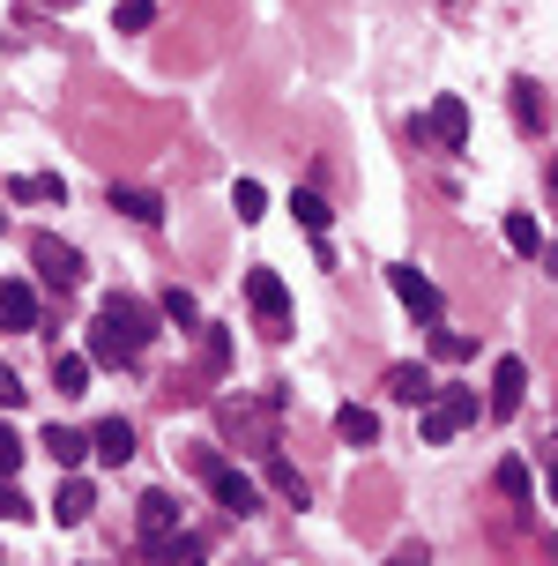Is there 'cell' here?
Wrapping results in <instances>:
<instances>
[{"label": "cell", "mask_w": 558, "mask_h": 566, "mask_svg": "<svg viewBox=\"0 0 558 566\" xmlns=\"http://www.w3.org/2000/svg\"><path fill=\"white\" fill-rule=\"evenodd\" d=\"M165 321H171V328H201L194 291H179V283H171V291H165Z\"/></svg>", "instance_id": "d4e9b609"}, {"label": "cell", "mask_w": 558, "mask_h": 566, "mask_svg": "<svg viewBox=\"0 0 558 566\" xmlns=\"http://www.w3.org/2000/svg\"><path fill=\"white\" fill-rule=\"evenodd\" d=\"M514 119H522V127H544V119H551V105L536 97V83H514Z\"/></svg>", "instance_id": "484cf974"}, {"label": "cell", "mask_w": 558, "mask_h": 566, "mask_svg": "<svg viewBox=\"0 0 558 566\" xmlns=\"http://www.w3.org/2000/svg\"><path fill=\"white\" fill-rule=\"evenodd\" d=\"M424 135L440 142V149H462L470 142V105L446 90V97H432V113H424Z\"/></svg>", "instance_id": "9c48e42d"}, {"label": "cell", "mask_w": 558, "mask_h": 566, "mask_svg": "<svg viewBox=\"0 0 558 566\" xmlns=\"http://www.w3.org/2000/svg\"><path fill=\"white\" fill-rule=\"evenodd\" d=\"M23 396H30V388H23L8 366H0V410H23Z\"/></svg>", "instance_id": "4dcf8cb0"}, {"label": "cell", "mask_w": 558, "mask_h": 566, "mask_svg": "<svg viewBox=\"0 0 558 566\" xmlns=\"http://www.w3.org/2000/svg\"><path fill=\"white\" fill-rule=\"evenodd\" d=\"M499 492H506V500H529V492H536V478H529L522 454H506V462H499Z\"/></svg>", "instance_id": "603a6c76"}, {"label": "cell", "mask_w": 558, "mask_h": 566, "mask_svg": "<svg viewBox=\"0 0 558 566\" xmlns=\"http://www.w3.org/2000/svg\"><path fill=\"white\" fill-rule=\"evenodd\" d=\"M90 507H97V492H90L83 478H60V492H53V514H60V530H75V522H90Z\"/></svg>", "instance_id": "4fadbf2b"}, {"label": "cell", "mask_w": 558, "mask_h": 566, "mask_svg": "<svg viewBox=\"0 0 558 566\" xmlns=\"http://www.w3.org/2000/svg\"><path fill=\"white\" fill-rule=\"evenodd\" d=\"M506 247H514L522 261H536V254H544V224H536L529 209H514V217H506Z\"/></svg>", "instance_id": "ac0fdd59"}, {"label": "cell", "mask_w": 558, "mask_h": 566, "mask_svg": "<svg viewBox=\"0 0 558 566\" xmlns=\"http://www.w3.org/2000/svg\"><path fill=\"white\" fill-rule=\"evenodd\" d=\"M149 23H157V0H119V8H112V30H127V38L149 30Z\"/></svg>", "instance_id": "7402d4cb"}, {"label": "cell", "mask_w": 558, "mask_h": 566, "mask_svg": "<svg viewBox=\"0 0 558 566\" xmlns=\"http://www.w3.org/2000/svg\"><path fill=\"white\" fill-rule=\"evenodd\" d=\"M291 217H298V224L313 231V239H328V224H335V209L320 195H313V187H298V195H291Z\"/></svg>", "instance_id": "d6986e66"}, {"label": "cell", "mask_w": 558, "mask_h": 566, "mask_svg": "<svg viewBox=\"0 0 558 566\" xmlns=\"http://www.w3.org/2000/svg\"><path fill=\"white\" fill-rule=\"evenodd\" d=\"M484 418V402H476V388H446V396H432L424 402V418H418V440L424 448H446L462 424H476Z\"/></svg>", "instance_id": "6da1fadb"}, {"label": "cell", "mask_w": 558, "mask_h": 566, "mask_svg": "<svg viewBox=\"0 0 558 566\" xmlns=\"http://www.w3.org/2000/svg\"><path fill=\"white\" fill-rule=\"evenodd\" d=\"M388 291H394V298H402L410 313H418L424 328H440V283L424 276V269H410V261H394V269H388Z\"/></svg>", "instance_id": "277c9868"}, {"label": "cell", "mask_w": 558, "mask_h": 566, "mask_svg": "<svg viewBox=\"0 0 558 566\" xmlns=\"http://www.w3.org/2000/svg\"><path fill=\"white\" fill-rule=\"evenodd\" d=\"M45 8H75V0H45Z\"/></svg>", "instance_id": "e575fe53"}, {"label": "cell", "mask_w": 558, "mask_h": 566, "mask_svg": "<svg viewBox=\"0 0 558 566\" xmlns=\"http://www.w3.org/2000/svg\"><path fill=\"white\" fill-rule=\"evenodd\" d=\"M544 179H551V195H558V157H551V171H544Z\"/></svg>", "instance_id": "836d02e7"}, {"label": "cell", "mask_w": 558, "mask_h": 566, "mask_svg": "<svg viewBox=\"0 0 558 566\" xmlns=\"http://www.w3.org/2000/svg\"><path fill=\"white\" fill-rule=\"evenodd\" d=\"M0 328H15V336H23V328H38V291H30V283H0Z\"/></svg>", "instance_id": "30bf717a"}, {"label": "cell", "mask_w": 558, "mask_h": 566, "mask_svg": "<svg viewBox=\"0 0 558 566\" xmlns=\"http://www.w3.org/2000/svg\"><path fill=\"white\" fill-rule=\"evenodd\" d=\"M335 432H343L350 448H372V440H380V418H372L365 402H343V410H335Z\"/></svg>", "instance_id": "2e32d148"}, {"label": "cell", "mask_w": 558, "mask_h": 566, "mask_svg": "<svg viewBox=\"0 0 558 566\" xmlns=\"http://www.w3.org/2000/svg\"><path fill=\"white\" fill-rule=\"evenodd\" d=\"M201 358H209V366H231V336H223V328H217V321H201Z\"/></svg>", "instance_id": "4316f807"}, {"label": "cell", "mask_w": 558, "mask_h": 566, "mask_svg": "<svg viewBox=\"0 0 558 566\" xmlns=\"http://www.w3.org/2000/svg\"><path fill=\"white\" fill-rule=\"evenodd\" d=\"M231 209H239V224L269 217V195H261V179H239V187H231Z\"/></svg>", "instance_id": "cb8c5ba5"}, {"label": "cell", "mask_w": 558, "mask_h": 566, "mask_svg": "<svg viewBox=\"0 0 558 566\" xmlns=\"http://www.w3.org/2000/svg\"><path fill=\"white\" fill-rule=\"evenodd\" d=\"M30 261H38V276L60 283V291H67V283H83V254H75V247H60L53 231H38V239H30Z\"/></svg>", "instance_id": "52a82bcc"}, {"label": "cell", "mask_w": 558, "mask_h": 566, "mask_svg": "<svg viewBox=\"0 0 558 566\" xmlns=\"http://www.w3.org/2000/svg\"><path fill=\"white\" fill-rule=\"evenodd\" d=\"M522 402H529V366H522V358H499V366H492V396H484V410H492V418H514Z\"/></svg>", "instance_id": "ba28073f"}, {"label": "cell", "mask_w": 558, "mask_h": 566, "mask_svg": "<svg viewBox=\"0 0 558 566\" xmlns=\"http://www.w3.org/2000/svg\"><path fill=\"white\" fill-rule=\"evenodd\" d=\"M246 298H253V313H261V336H291V291H283L276 269H253Z\"/></svg>", "instance_id": "3957f363"}, {"label": "cell", "mask_w": 558, "mask_h": 566, "mask_svg": "<svg viewBox=\"0 0 558 566\" xmlns=\"http://www.w3.org/2000/svg\"><path fill=\"white\" fill-rule=\"evenodd\" d=\"M269 492H276V500H291V507H306V478H298L283 454H269Z\"/></svg>", "instance_id": "44dd1931"}, {"label": "cell", "mask_w": 558, "mask_h": 566, "mask_svg": "<svg viewBox=\"0 0 558 566\" xmlns=\"http://www.w3.org/2000/svg\"><path fill=\"white\" fill-rule=\"evenodd\" d=\"M23 440H15V432H8V424H0V478H15V470H23Z\"/></svg>", "instance_id": "f1b7e54d"}, {"label": "cell", "mask_w": 558, "mask_h": 566, "mask_svg": "<svg viewBox=\"0 0 558 566\" xmlns=\"http://www.w3.org/2000/svg\"><path fill=\"white\" fill-rule=\"evenodd\" d=\"M38 448L53 454L67 478H75V470H83V454H90V432H75V424H45V440H38Z\"/></svg>", "instance_id": "8fae6325"}, {"label": "cell", "mask_w": 558, "mask_h": 566, "mask_svg": "<svg viewBox=\"0 0 558 566\" xmlns=\"http://www.w3.org/2000/svg\"><path fill=\"white\" fill-rule=\"evenodd\" d=\"M388 396L410 402V410H424V402H432V373L424 366H388Z\"/></svg>", "instance_id": "5bb4252c"}, {"label": "cell", "mask_w": 558, "mask_h": 566, "mask_svg": "<svg viewBox=\"0 0 558 566\" xmlns=\"http://www.w3.org/2000/svg\"><path fill=\"white\" fill-rule=\"evenodd\" d=\"M97 328H105L112 343H119V350H149V336H157V321H149V306H141V298H119V291H112L105 306H97Z\"/></svg>", "instance_id": "7a4b0ae2"}, {"label": "cell", "mask_w": 558, "mask_h": 566, "mask_svg": "<svg viewBox=\"0 0 558 566\" xmlns=\"http://www.w3.org/2000/svg\"><path fill=\"white\" fill-rule=\"evenodd\" d=\"M90 454L119 470V462L135 454V424H127V418H105V424H97V432H90Z\"/></svg>", "instance_id": "7c38bea8"}, {"label": "cell", "mask_w": 558, "mask_h": 566, "mask_svg": "<svg viewBox=\"0 0 558 566\" xmlns=\"http://www.w3.org/2000/svg\"><path fill=\"white\" fill-rule=\"evenodd\" d=\"M8 195L15 201H67V179L60 171H23V179H8Z\"/></svg>", "instance_id": "e0dca14e"}, {"label": "cell", "mask_w": 558, "mask_h": 566, "mask_svg": "<svg viewBox=\"0 0 558 566\" xmlns=\"http://www.w3.org/2000/svg\"><path fill=\"white\" fill-rule=\"evenodd\" d=\"M201 478H209V492H217V507H223V514H253V507H261V484H253L246 470H231V462H209Z\"/></svg>", "instance_id": "8992f818"}, {"label": "cell", "mask_w": 558, "mask_h": 566, "mask_svg": "<svg viewBox=\"0 0 558 566\" xmlns=\"http://www.w3.org/2000/svg\"><path fill=\"white\" fill-rule=\"evenodd\" d=\"M432 358H446V366H454V358H470V336H454V328H432Z\"/></svg>", "instance_id": "83f0119b"}, {"label": "cell", "mask_w": 558, "mask_h": 566, "mask_svg": "<svg viewBox=\"0 0 558 566\" xmlns=\"http://www.w3.org/2000/svg\"><path fill=\"white\" fill-rule=\"evenodd\" d=\"M0 522H30V500H23L8 478H0Z\"/></svg>", "instance_id": "f546056e"}, {"label": "cell", "mask_w": 558, "mask_h": 566, "mask_svg": "<svg viewBox=\"0 0 558 566\" xmlns=\"http://www.w3.org/2000/svg\"><path fill=\"white\" fill-rule=\"evenodd\" d=\"M388 566H432V552H424V544H402V552H394Z\"/></svg>", "instance_id": "1f68e13d"}, {"label": "cell", "mask_w": 558, "mask_h": 566, "mask_svg": "<svg viewBox=\"0 0 558 566\" xmlns=\"http://www.w3.org/2000/svg\"><path fill=\"white\" fill-rule=\"evenodd\" d=\"M544 478H551V507H558V454H551V470H544Z\"/></svg>", "instance_id": "d6a6232c"}, {"label": "cell", "mask_w": 558, "mask_h": 566, "mask_svg": "<svg viewBox=\"0 0 558 566\" xmlns=\"http://www.w3.org/2000/svg\"><path fill=\"white\" fill-rule=\"evenodd\" d=\"M135 530H141V544H149V552H157V544H171L179 530H187V522H179V500H171V492H141V500H135Z\"/></svg>", "instance_id": "5b68a950"}, {"label": "cell", "mask_w": 558, "mask_h": 566, "mask_svg": "<svg viewBox=\"0 0 558 566\" xmlns=\"http://www.w3.org/2000/svg\"><path fill=\"white\" fill-rule=\"evenodd\" d=\"M53 388H60V396H83V388H90V358H83V350H60V358H53Z\"/></svg>", "instance_id": "ffe728a7"}, {"label": "cell", "mask_w": 558, "mask_h": 566, "mask_svg": "<svg viewBox=\"0 0 558 566\" xmlns=\"http://www.w3.org/2000/svg\"><path fill=\"white\" fill-rule=\"evenodd\" d=\"M112 209H119L127 224H157V217H165V201L149 195V187H112Z\"/></svg>", "instance_id": "9a60e30c"}]
</instances>
